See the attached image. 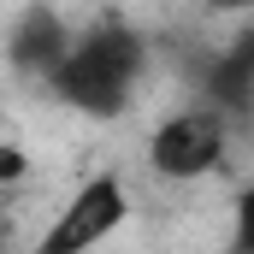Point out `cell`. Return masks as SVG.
<instances>
[{
  "label": "cell",
  "mask_w": 254,
  "mask_h": 254,
  "mask_svg": "<svg viewBox=\"0 0 254 254\" xmlns=\"http://www.w3.org/2000/svg\"><path fill=\"white\" fill-rule=\"evenodd\" d=\"M237 249L254 254V190H243V201H237Z\"/></svg>",
  "instance_id": "8992f818"
},
{
  "label": "cell",
  "mask_w": 254,
  "mask_h": 254,
  "mask_svg": "<svg viewBox=\"0 0 254 254\" xmlns=\"http://www.w3.org/2000/svg\"><path fill=\"white\" fill-rule=\"evenodd\" d=\"M65 54H71V42H65L60 18L48 12V6H36V12H24L18 18V30H12V65H24V71H60Z\"/></svg>",
  "instance_id": "277c9868"
},
{
  "label": "cell",
  "mask_w": 254,
  "mask_h": 254,
  "mask_svg": "<svg viewBox=\"0 0 254 254\" xmlns=\"http://www.w3.org/2000/svg\"><path fill=\"white\" fill-rule=\"evenodd\" d=\"M148 160H154L160 178H201V172H213L225 160V119L213 107H190V113L166 119L154 130V142H148Z\"/></svg>",
  "instance_id": "7a4b0ae2"
},
{
  "label": "cell",
  "mask_w": 254,
  "mask_h": 254,
  "mask_svg": "<svg viewBox=\"0 0 254 254\" xmlns=\"http://www.w3.org/2000/svg\"><path fill=\"white\" fill-rule=\"evenodd\" d=\"M119 219H125V190H119L113 178H95V184H83L77 201L54 219V231L42 237L36 254H83V249H95L101 237H113Z\"/></svg>",
  "instance_id": "3957f363"
},
{
  "label": "cell",
  "mask_w": 254,
  "mask_h": 254,
  "mask_svg": "<svg viewBox=\"0 0 254 254\" xmlns=\"http://www.w3.org/2000/svg\"><path fill=\"white\" fill-rule=\"evenodd\" d=\"M207 95H213V107H249L254 101V36L225 48V60L207 77Z\"/></svg>",
  "instance_id": "5b68a950"
},
{
  "label": "cell",
  "mask_w": 254,
  "mask_h": 254,
  "mask_svg": "<svg viewBox=\"0 0 254 254\" xmlns=\"http://www.w3.org/2000/svg\"><path fill=\"white\" fill-rule=\"evenodd\" d=\"M136 71H142V42L119 18H107L83 42H71L65 65L54 71V95L83 107V113H95V119H113V113H125Z\"/></svg>",
  "instance_id": "6da1fadb"
}]
</instances>
